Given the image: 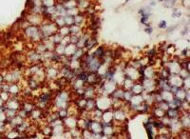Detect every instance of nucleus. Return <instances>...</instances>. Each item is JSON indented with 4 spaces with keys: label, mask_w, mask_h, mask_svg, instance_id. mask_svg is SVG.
<instances>
[{
    "label": "nucleus",
    "mask_w": 190,
    "mask_h": 139,
    "mask_svg": "<svg viewBox=\"0 0 190 139\" xmlns=\"http://www.w3.org/2000/svg\"><path fill=\"white\" fill-rule=\"evenodd\" d=\"M159 27L161 28V29H164V28H166V21H161L160 22V24H159Z\"/></svg>",
    "instance_id": "1"
},
{
    "label": "nucleus",
    "mask_w": 190,
    "mask_h": 139,
    "mask_svg": "<svg viewBox=\"0 0 190 139\" xmlns=\"http://www.w3.org/2000/svg\"><path fill=\"white\" fill-rule=\"evenodd\" d=\"M145 32H146V33H151L152 32V29L151 28H147V29H145Z\"/></svg>",
    "instance_id": "2"
},
{
    "label": "nucleus",
    "mask_w": 190,
    "mask_h": 139,
    "mask_svg": "<svg viewBox=\"0 0 190 139\" xmlns=\"http://www.w3.org/2000/svg\"><path fill=\"white\" fill-rule=\"evenodd\" d=\"M159 1H160V2H162V1H163V0H159Z\"/></svg>",
    "instance_id": "3"
}]
</instances>
